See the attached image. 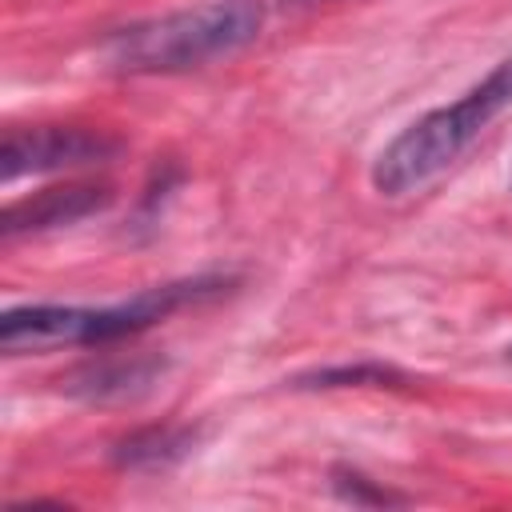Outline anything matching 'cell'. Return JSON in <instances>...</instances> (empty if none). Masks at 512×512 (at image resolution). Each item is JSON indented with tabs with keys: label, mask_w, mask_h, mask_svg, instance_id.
I'll return each mask as SVG.
<instances>
[{
	"label": "cell",
	"mask_w": 512,
	"mask_h": 512,
	"mask_svg": "<svg viewBox=\"0 0 512 512\" xmlns=\"http://www.w3.org/2000/svg\"><path fill=\"white\" fill-rule=\"evenodd\" d=\"M260 28H264L260 0H208L196 8H176L108 32L100 56L112 72H132V76L188 72L236 56L260 36Z\"/></svg>",
	"instance_id": "cell-1"
},
{
	"label": "cell",
	"mask_w": 512,
	"mask_h": 512,
	"mask_svg": "<svg viewBox=\"0 0 512 512\" xmlns=\"http://www.w3.org/2000/svg\"><path fill=\"white\" fill-rule=\"evenodd\" d=\"M224 280L200 276L180 284H156L136 292L132 300L84 308V304H24L8 308L0 320V348L8 356H32V352H56V348H88V344H112L124 336H136L164 320L168 312L196 304L204 296H216Z\"/></svg>",
	"instance_id": "cell-2"
},
{
	"label": "cell",
	"mask_w": 512,
	"mask_h": 512,
	"mask_svg": "<svg viewBox=\"0 0 512 512\" xmlns=\"http://www.w3.org/2000/svg\"><path fill=\"white\" fill-rule=\"evenodd\" d=\"M512 104V56H504L480 84H472L464 96H456L444 108L424 112L412 120L400 136H392L376 164H372V188L380 196H404L424 188L432 176H440L504 108Z\"/></svg>",
	"instance_id": "cell-3"
},
{
	"label": "cell",
	"mask_w": 512,
	"mask_h": 512,
	"mask_svg": "<svg viewBox=\"0 0 512 512\" xmlns=\"http://www.w3.org/2000/svg\"><path fill=\"white\" fill-rule=\"evenodd\" d=\"M116 152H120V140L100 128H76V124L16 128L4 136L0 172H4V180L28 176V172H64V168L100 164Z\"/></svg>",
	"instance_id": "cell-4"
},
{
	"label": "cell",
	"mask_w": 512,
	"mask_h": 512,
	"mask_svg": "<svg viewBox=\"0 0 512 512\" xmlns=\"http://www.w3.org/2000/svg\"><path fill=\"white\" fill-rule=\"evenodd\" d=\"M112 200V188L104 180H80V184H56L44 188L28 200H16L4 208L0 232L12 240L20 232H40V228H56V224H76L92 212H100Z\"/></svg>",
	"instance_id": "cell-5"
},
{
	"label": "cell",
	"mask_w": 512,
	"mask_h": 512,
	"mask_svg": "<svg viewBox=\"0 0 512 512\" xmlns=\"http://www.w3.org/2000/svg\"><path fill=\"white\" fill-rule=\"evenodd\" d=\"M192 444H196V432L192 428H176V424L140 428V432L116 440L112 464H120V468H164V464L180 460Z\"/></svg>",
	"instance_id": "cell-6"
},
{
	"label": "cell",
	"mask_w": 512,
	"mask_h": 512,
	"mask_svg": "<svg viewBox=\"0 0 512 512\" xmlns=\"http://www.w3.org/2000/svg\"><path fill=\"white\" fill-rule=\"evenodd\" d=\"M156 372V364H100V368H84L72 376V388L76 392H88V396H128L132 388L148 384Z\"/></svg>",
	"instance_id": "cell-7"
},
{
	"label": "cell",
	"mask_w": 512,
	"mask_h": 512,
	"mask_svg": "<svg viewBox=\"0 0 512 512\" xmlns=\"http://www.w3.org/2000/svg\"><path fill=\"white\" fill-rule=\"evenodd\" d=\"M336 492L344 496V500H352V504H396L400 496H392L388 488H376L368 476H360V472H336Z\"/></svg>",
	"instance_id": "cell-8"
},
{
	"label": "cell",
	"mask_w": 512,
	"mask_h": 512,
	"mask_svg": "<svg viewBox=\"0 0 512 512\" xmlns=\"http://www.w3.org/2000/svg\"><path fill=\"white\" fill-rule=\"evenodd\" d=\"M296 4H320V0H296Z\"/></svg>",
	"instance_id": "cell-9"
}]
</instances>
